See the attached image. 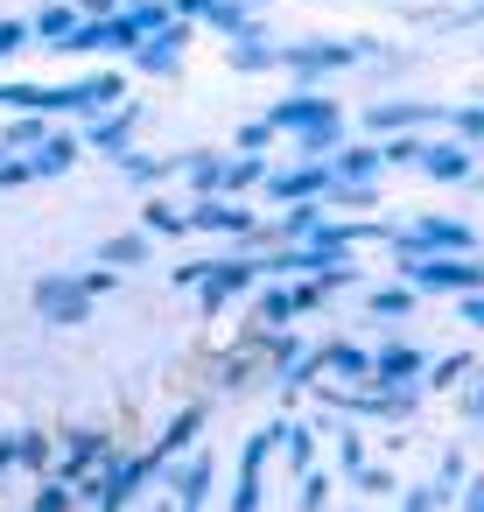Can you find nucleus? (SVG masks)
<instances>
[{"instance_id": "1", "label": "nucleus", "mask_w": 484, "mask_h": 512, "mask_svg": "<svg viewBox=\"0 0 484 512\" xmlns=\"http://www.w3.org/2000/svg\"><path fill=\"white\" fill-rule=\"evenodd\" d=\"M36 309H43V316H57V323H85L92 288H85V281H43V288H36Z\"/></svg>"}, {"instance_id": "2", "label": "nucleus", "mask_w": 484, "mask_h": 512, "mask_svg": "<svg viewBox=\"0 0 484 512\" xmlns=\"http://www.w3.org/2000/svg\"><path fill=\"white\" fill-rule=\"evenodd\" d=\"M169 491H176V512H204V498H211V456H190L183 470L169 463Z\"/></svg>"}, {"instance_id": "3", "label": "nucleus", "mask_w": 484, "mask_h": 512, "mask_svg": "<svg viewBox=\"0 0 484 512\" xmlns=\"http://www.w3.org/2000/svg\"><path fill=\"white\" fill-rule=\"evenodd\" d=\"M274 442H281V428L253 435V449H246V463H239V498H232V512H260V463H267Z\"/></svg>"}, {"instance_id": "4", "label": "nucleus", "mask_w": 484, "mask_h": 512, "mask_svg": "<svg viewBox=\"0 0 484 512\" xmlns=\"http://www.w3.org/2000/svg\"><path fill=\"white\" fill-rule=\"evenodd\" d=\"M8 470H50V435H8V442H0V477H8Z\"/></svg>"}, {"instance_id": "5", "label": "nucleus", "mask_w": 484, "mask_h": 512, "mask_svg": "<svg viewBox=\"0 0 484 512\" xmlns=\"http://www.w3.org/2000/svg\"><path fill=\"white\" fill-rule=\"evenodd\" d=\"M428 176H449V183H456V176H470V155H463V148H435V155H428Z\"/></svg>"}, {"instance_id": "6", "label": "nucleus", "mask_w": 484, "mask_h": 512, "mask_svg": "<svg viewBox=\"0 0 484 512\" xmlns=\"http://www.w3.org/2000/svg\"><path fill=\"white\" fill-rule=\"evenodd\" d=\"M414 372H421V351H407V344L379 358V379H414Z\"/></svg>"}, {"instance_id": "7", "label": "nucleus", "mask_w": 484, "mask_h": 512, "mask_svg": "<svg viewBox=\"0 0 484 512\" xmlns=\"http://www.w3.org/2000/svg\"><path fill=\"white\" fill-rule=\"evenodd\" d=\"M36 512H71V477H43V491H36Z\"/></svg>"}, {"instance_id": "8", "label": "nucleus", "mask_w": 484, "mask_h": 512, "mask_svg": "<svg viewBox=\"0 0 484 512\" xmlns=\"http://www.w3.org/2000/svg\"><path fill=\"white\" fill-rule=\"evenodd\" d=\"M309 442H316L309 428H295V435H288V470H295V477H302V470L316 463V449H309Z\"/></svg>"}, {"instance_id": "9", "label": "nucleus", "mask_w": 484, "mask_h": 512, "mask_svg": "<svg viewBox=\"0 0 484 512\" xmlns=\"http://www.w3.org/2000/svg\"><path fill=\"white\" fill-rule=\"evenodd\" d=\"M323 498H330V477L323 470H302V512H323Z\"/></svg>"}, {"instance_id": "10", "label": "nucleus", "mask_w": 484, "mask_h": 512, "mask_svg": "<svg viewBox=\"0 0 484 512\" xmlns=\"http://www.w3.org/2000/svg\"><path fill=\"white\" fill-rule=\"evenodd\" d=\"M400 512H449V498L428 484V491H407V505H400Z\"/></svg>"}, {"instance_id": "11", "label": "nucleus", "mask_w": 484, "mask_h": 512, "mask_svg": "<svg viewBox=\"0 0 484 512\" xmlns=\"http://www.w3.org/2000/svg\"><path fill=\"white\" fill-rule=\"evenodd\" d=\"M141 253H148V239H113V246H106V260H120V267H134Z\"/></svg>"}, {"instance_id": "12", "label": "nucleus", "mask_w": 484, "mask_h": 512, "mask_svg": "<svg viewBox=\"0 0 484 512\" xmlns=\"http://www.w3.org/2000/svg\"><path fill=\"white\" fill-rule=\"evenodd\" d=\"M337 463H344V477H351V470H365V442H358V435H344V449H337Z\"/></svg>"}, {"instance_id": "13", "label": "nucleus", "mask_w": 484, "mask_h": 512, "mask_svg": "<svg viewBox=\"0 0 484 512\" xmlns=\"http://www.w3.org/2000/svg\"><path fill=\"white\" fill-rule=\"evenodd\" d=\"M148 225H155V232H183V218H176L169 204H148Z\"/></svg>"}, {"instance_id": "14", "label": "nucleus", "mask_w": 484, "mask_h": 512, "mask_svg": "<svg viewBox=\"0 0 484 512\" xmlns=\"http://www.w3.org/2000/svg\"><path fill=\"white\" fill-rule=\"evenodd\" d=\"M372 309H379V316H400V309H407V295H400V288H386V295H372Z\"/></svg>"}, {"instance_id": "15", "label": "nucleus", "mask_w": 484, "mask_h": 512, "mask_svg": "<svg viewBox=\"0 0 484 512\" xmlns=\"http://www.w3.org/2000/svg\"><path fill=\"white\" fill-rule=\"evenodd\" d=\"M456 512H484V477H477V484H470V491L456 498Z\"/></svg>"}, {"instance_id": "16", "label": "nucleus", "mask_w": 484, "mask_h": 512, "mask_svg": "<svg viewBox=\"0 0 484 512\" xmlns=\"http://www.w3.org/2000/svg\"><path fill=\"white\" fill-rule=\"evenodd\" d=\"M470 316H477V323H484V302H470Z\"/></svg>"}]
</instances>
